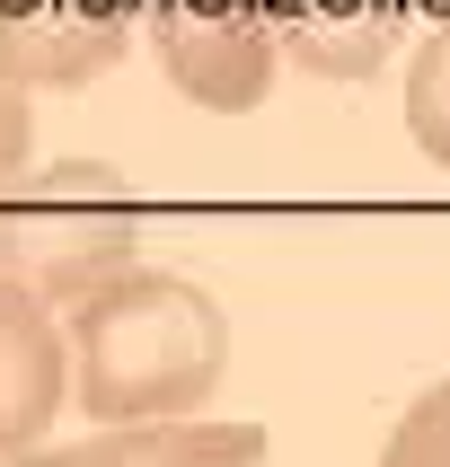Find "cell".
Listing matches in <instances>:
<instances>
[{
    "label": "cell",
    "mask_w": 450,
    "mask_h": 467,
    "mask_svg": "<svg viewBox=\"0 0 450 467\" xmlns=\"http://www.w3.org/2000/svg\"><path fill=\"white\" fill-rule=\"evenodd\" d=\"M71 397L98 423H168L204 415L221 370H230V317L204 283L124 265L115 283L71 300Z\"/></svg>",
    "instance_id": "cell-1"
},
{
    "label": "cell",
    "mask_w": 450,
    "mask_h": 467,
    "mask_svg": "<svg viewBox=\"0 0 450 467\" xmlns=\"http://www.w3.org/2000/svg\"><path fill=\"white\" fill-rule=\"evenodd\" d=\"M141 265V194L106 159H53L0 194V283L71 309L98 283Z\"/></svg>",
    "instance_id": "cell-2"
},
{
    "label": "cell",
    "mask_w": 450,
    "mask_h": 467,
    "mask_svg": "<svg viewBox=\"0 0 450 467\" xmlns=\"http://www.w3.org/2000/svg\"><path fill=\"white\" fill-rule=\"evenodd\" d=\"M141 26L159 45V71L212 115H247L274 98V18L265 0H141Z\"/></svg>",
    "instance_id": "cell-3"
},
{
    "label": "cell",
    "mask_w": 450,
    "mask_h": 467,
    "mask_svg": "<svg viewBox=\"0 0 450 467\" xmlns=\"http://www.w3.org/2000/svg\"><path fill=\"white\" fill-rule=\"evenodd\" d=\"M141 0H0V79L9 88H79L132 45Z\"/></svg>",
    "instance_id": "cell-4"
},
{
    "label": "cell",
    "mask_w": 450,
    "mask_h": 467,
    "mask_svg": "<svg viewBox=\"0 0 450 467\" xmlns=\"http://www.w3.org/2000/svg\"><path fill=\"white\" fill-rule=\"evenodd\" d=\"M71 397V336L36 291L0 283V459L36 450Z\"/></svg>",
    "instance_id": "cell-5"
},
{
    "label": "cell",
    "mask_w": 450,
    "mask_h": 467,
    "mask_svg": "<svg viewBox=\"0 0 450 467\" xmlns=\"http://www.w3.org/2000/svg\"><path fill=\"white\" fill-rule=\"evenodd\" d=\"M265 423H212V415H168V423H98L89 441H36L0 467H256Z\"/></svg>",
    "instance_id": "cell-6"
},
{
    "label": "cell",
    "mask_w": 450,
    "mask_h": 467,
    "mask_svg": "<svg viewBox=\"0 0 450 467\" xmlns=\"http://www.w3.org/2000/svg\"><path fill=\"white\" fill-rule=\"evenodd\" d=\"M274 45L318 79H362L397 36V0H265Z\"/></svg>",
    "instance_id": "cell-7"
},
{
    "label": "cell",
    "mask_w": 450,
    "mask_h": 467,
    "mask_svg": "<svg viewBox=\"0 0 450 467\" xmlns=\"http://www.w3.org/2000/svg\"><path fill=\"white\" fill-rule=\"evenodd\" d=\"M406 132L433 168H450V18L415 45V71H406Z\"/></svg>",
    "instance_id": "cell-8"
},
{
    "label": "cell",
    "mask_w": 450,
    "mask_h": 467,
    "mask_svg": "<svg viewBox=\"0 0 450 467\" xmlns=\"http://www.w3.org/2000/svg\"><path fill=\"white\" fill-rule=\"evenodd\" d=\"M380 467H450V379H433V389L389 423Z\"/></svg>",
    "instance_id": "cell-9"
},
{
    "label": "cell",
    "mask_w": 450,
    "mask_h": 467,
    "mask_svg": "<svg viewBox=\"0 0 450 467\" xmlns=\"http://www.w3.org/2000/svg\"><path fill=\"white\" fill-rule=\"evenodd\" d=\"M26 141H36V115H26V88L0 79V194L26 177Z\"/></svg>",
    "instance_id": "cell-10"
}]
</instances>
